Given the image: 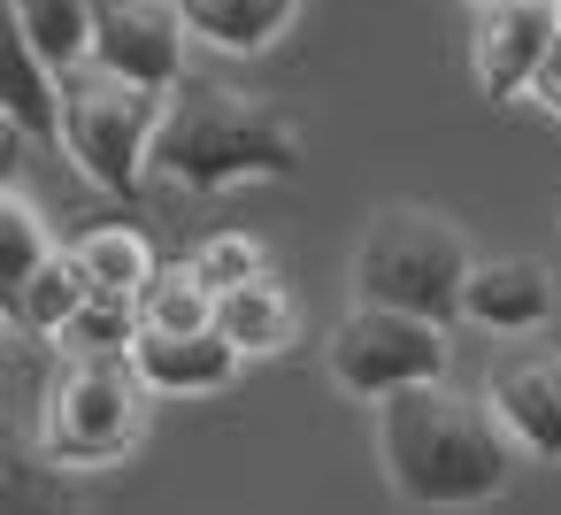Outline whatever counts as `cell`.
I'll return each mask as SVG.
<instances>
[{
    "label": "cell",
    "instance_id": "cell-19",
    "mask_svg": "<svg viewBox=\"0 0 561 515\" xmlns=\"http://www.w3.org/2000/svg\"><path fill=\"white\" fill-rule=\"evenodd\" d=\"M62 254V239L47 231V216L32 208V193H0V293H16L32 270H47Z\"/></svg>",
    "mask_w": 561,
    "mask_h": 515
},
{
    "label": "cell",
    "instance_id": "cell-8",
    "mask_svg": "<svg viewBox=\"0 0 561 515\" xmlns=\"http://www.w3.org/2000/svg\"><path fill=\"white\" fill-rule=\"evenodd\" d=\"M561 39V9L553 0H507V9H477V39H469V70L492 101H530V78L546 62V47Z\"/></svg>",
    "mask_w": 561,
    "mask_h": 515
},
{
    "label": "cell",
    "instance_id": "cell-18",
    "mask_svg": "<svg viewBox=\"0 0 561 515\" xmlns=\"http://www.w3.org/2000/svg\"><path fill=\"white\" fill-rule=\"evenodd\" d=\"M139 323L147 331H208L216 323V285H201L193 262H162L139 285Z\"/></svg>",
    "mask_w": 561,
    "mask_h": 515
},
{
    "label": "cell",
    "instance_id": "cell-13",
    "mask_svg": "<svg viewBox=\"0 0 561 515\" xmlns=\"http://www.w3.org/2000/svg\"><path fill=\"white\" fill-rule=\"evenodd\" d=\"M216 331H224L239 354H285L293 331H300V308H293V293L277 285V270H262V277L231 285V293H216Z\"/></svg>",
    "mask_w": 561,
    "mask_h": 515
},
{
    "label": "cell",
    "instance_id": "cell-9",
    "mask_svg": "<svg viewBox=\"0 0 561 515\" xmlns=\"http://www.w3.org/2000/svg\"><path fill=\"white\" fill-rule=\"evenodd\" d=\"M484 400H492V415L507 423V438L523 454L561 461V354H546V346L500 354L492 377H484Z\"/></svg>",
    "mask_w": 561,
    "mask_h": 515
},
{
    "label": "cell",
    "instance_id": "cell-5",
    "mask_svg": "<svg viewBox=\"0 0 561 515\" xmlns=\"http://www.w3.org/2000/svg\"><path fill=\"white\" fill-rule=\"evenodd\" d=\"M162 108L170 93H147V85H124L108 70H70L62 78V154L78 162L85 185L131 201L154 170V131H162Z\"/></svg>",
    "mask_w": 561,
    "mask_h": 515
},
{
    "label": "cell",
    "instance_id": "cell-23",
    "mask_svg": "<svg viewBox=\"0 0 561 515\" xmlns=\"http://www.w3.org/2000/svg\"><path fill=\"white\" fill-rule=\"evenodd\" d=\"M530 108L561 116V39L546 47V62H538V78H530Z\"/></svg>",
    "mask_w": 561,
    "mask_h": 515
},
{
    "label": "cell",
    "instance_id": "cell-7",
    "mask_svg": "<svg viewBox=\"0 0 561 515\" xmlns=\"http://www.w3.org/2000/svg\"><path fill=\"white\" fill-rule=\"evenodd\" d=\"M185 47H193V24L178 0H93V70L147 93H178Z\"/></svg>",
    "mask_w": 561,
    "mask_h": 515
},
{
    "label": "cell",
    "instance_id": "cell-14",
    "mask_svg": "<svg viewBox=\"0 0 561 515\" xmlns=\"http://www.w3.org/2000/svg\"><path fill=\"white\" fill-rule=\"evenodd\" d=\"M9 32L70 78L93 62V0H9Z\"/></svg>",
    "mask_w": 561,
    "mask_h": 515
},
{
    "label": "cell",
    "instance_id": "cell-1",
    "mask_svg": "<svg viewBox=\"0 0 561 515\" xmlns=\"http://www.w3.org/2000/svg\"><path fill=\"white\" fill-rule=\"evenodd\" d=\"M369 431H377V469L408 507H484L507 492L515 454H523L507 423L492 415V400L446 377L377 400Z\"/></svg>",
    "mask_w": 561,
    "mask_h": 515
},
{
    "label": "cell",
    "instance_id": "cell-11",
    "mask_svg": "<svg viewBox=\"0 0 561 515\" xmlns=\"http://www.w3.org/2000/svg\"><path fill=\"white\" fill-rule=\"evenodd\" d=\"M131 362H139V377L154 385V400H208V392H224V385L239 377L247 354L208 323V331H139Z\"/></svg>",
    "mask_w": 561,
    "mask_h": 515
},
{
    "label": "cell",
    "instance_id": "cell-17",
    "mask_svg": "<svg viewBox=\"0 0 561 515\" xmlns=\"http://www.w3.org/2000/svg\"><path fill=\"white\" fill-rule=\"evenodd\" d=\"M70 254H78V270H85V285H93V293H131V300H139V285L162 270L139 224H93Z\"/></svg>",
    "mask_w": 561,
    "mask_h": 515
},
{
    "label": "cell",
    "instance_id": "cell-25",
    "mask_svg": "<svg viewBox=\"0 0 561 515\" xmlns=\"http://www.w3.org/2000/svg\"><path fill=\"white\" fill-rule=\"evenodd\" d=\"M553 9H561V0H553Z\"/></svg>",
    "mask_w": 561,
    "mask_h": 515
},
{
    "label": "cell",
    "instance_id": "cell-12",
    "mask_svg": "<svg viewBox=\"0 0 561 515\" xmlns=\"http://www.w3.org/2000/svg\"><path fill=\"white\" fill-rule=\"evenodd\" d=\"M178 9H185V24H193L201 47H216V55H262V47H277L293 32V16L308 9V0H178Z\"/></svg>",
    "mask_w": 561,
    "mask_h": 515
},
{
    "label": "cell",
    "instance_id": "cell-3",
    "mask_svg": "<svg viewBox=\"0 0 561 515\" xmlns=\"http://www.w3.org/2000/svg\"><path fill=\"white\" fill-rule=\"evenodd\" d=\"M469 270H477V254H469L461 224H446L438 208L400 201V208L369 216V231H362V247H354V262H346V285H354V300L454 323Z\"/></svg>",
    "mask_w": 561,
    "mask_h": 515
},
{
    "label": "cell",
    "instance_id": "cell-2",
    "mask_svg": "<svg viewBox=\"0 0 561 515\" xmlns=\"http://www.w3.org/2000/svg\"><path fill=\"white\" fill-rule=\"evenodd\" d=\"M300 162H308L300 124L277 101L185 78L170 93V108H162L147 170L162 185H178V193H231V185H293Z\"/></svg>",
    "mask_w": 561,
    "mask_h": 515
},
{
    "label": "cell",
    "instance_id": "cell-4",
    "mask_svg": "<svg viewBox=\"0 0 561 515\" xmlns=\"http://www.w3.org/2000/svg\"><path fill=\"white\" fill-rule=\"evenodd\" d=\"M147 415H154V385L139 377L131 354H62L32 446L55 469H108L147 438Z\"/></svg>",
    "mask_w": 561,
    "mask_h": 515
},
{
    "label": "cell",
    "instance_id": "cell-22",
    "mask_svg": "<svg viewBox=\"0 0 561 515\" xmlns=\"http://www.w3.org/2000/svg\"><path fill=\"white\" fill-rule=\"evenodd\" d=\"M185 262L201 270V285L231 293V285H247V277H262V270H270V247H262L254 231H216V239H201Z\"/></svg>",
    "mask_w": 561,
    "mask_h": 515
},
{
    "label": "cell",
    "instance_id": "cell-6",
    "mask_svg": "<svg viewBox=\"0 0 561 515\" xmlns=\"http://www.w3.org/2000/svg\"><path fill=\"white\" fill-rule=\"evenodd\" d=\"M323 369H331L339 392H354V400L377 408V400H392V392H408V385H438V377L454 369V339H446V323H431V316L354 300V308L331 323V339H323Z\"/></svg>",
    "mask_w": 561,
    "mask_h": 515
},
{
    "label": "cell",
    "instance_id": "cell-24",
    "mask_svg": "<svg viewBox=\"0 0 561 515\" xmlns=\"http://www.w3.org/2000/svg\"><path fill=\"white\" fill-rule=\"evenodd\" d=\"M477 9H507V0H477Z\"/></svg>",
    "mask_w": 561,
    "mask_h": 515
},
{
    "label": "cell",
    "instance_id": "cell-15",
    "mask_svg": "<svg viewBox=\"0 0 561 515\" xmlns=\"http://www.w3.org/2000/svg\"><path fill=\"white\" fill-rule=\"evenodd\" d=\"M85 270H78V254L62 247L47 270H32L16 293H0V300H9V331H32V339H62L70 331V316L85 308Z\"/></svg>",
    "mask_w": 561,
    "mask_h": 515
},
{
    "label": "cell",
    "instance_id": "cell-21",
    "mask_svg": "<svg viewBox=\"0 0 561 515\" xmlns=\"http://www.w3.org/2000/svg\"><path fill=\"white\" fill-rule=\"evenodd\" d=\"M0 515H85V507L70 492V469H55L39 446H24L0 469Z\"/></svg>",
    "mask_w": 561,
    "mask_h": 515
},
{
    "label": "cell",
    "instance_id": "cell-20",
    "mask_svg": "<svg viewBox=\"0 0 561 515\" xmlns=\"http://www.w3.org/2000/svg\"><path fill=\"white\" fill-rule=\"evenodd\" d=\"M139 300L131 293H85V308L70 316V331L55 339V354H131L139 346Z\"/></svg>",
    "mask_w": 561,
    "mask_h": 515
},
{
    "label": "cell",
    "instance_id": "cell-10",
    "mask_svg": "<svg viewBox=\"0 0 561 515\" xmlns=\"http://www.w3.org/2000/svg\"><path fill=\"white\" fill-rule=\"evenodd\" d=\"M461 316L492 339H530L553 323V270L530 254H477L461 285Z\"/></svg>",
    "mask_w": 561,
    "mask_h": 515
},
{
    "label": "cell",
    "instance_id": "cell-16",
    "mask_svg": "<svg viewBox=\"0 0 561 515\" xmlns=\"http://www.w3.org/2000/svg\"><path fill=\"white\" fill-rule=\"evenodd\" d=\"M16 39V32H9ZM9 139H47L62 147V70L47 55H32L16 39V62H9Z\"/></svg>",
    "mask_w": 561,
    "mask_h": 515
}]
</instances>
